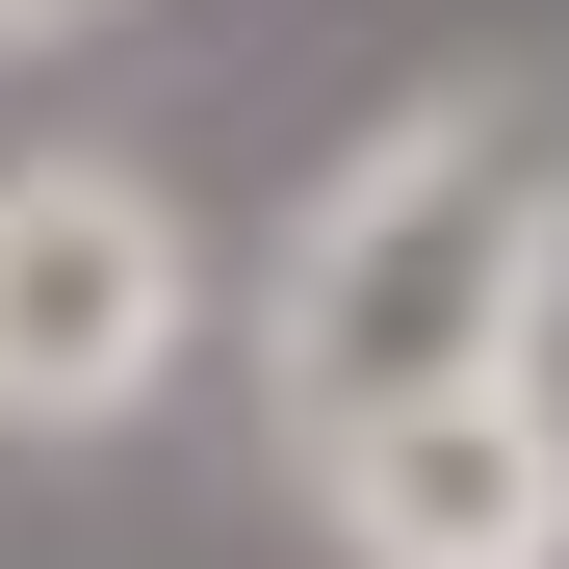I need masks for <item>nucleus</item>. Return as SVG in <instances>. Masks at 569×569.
Listing matches in <instances>:
<instances>
[{
  "instance_id": "f257e3e1",
  "label": "nucleus",
  "mask_w": 569,
  "mask_h": 569,
  "mask_svg": "<svg viewBox=\"0 0 569 569\" xmlns=\"http://www.w3.org/2000/svg\"><path fill=\"white\" fill-rule=\"evenodd\" d=\"M569 311V130L518 104H389L259 259V415L337 440L389 389H466V362H543Z\"/></svg>"
},
{
  "instance_id": "f03ea898",
  "label": "nucleus",
  "mask_w": 569,
  "mask_h": 569,
  "mask_svg": "<svg viewBox=\"0 0 569 569\" xmlns=\"http://www.w3.org/2000/svg\"><path fill=\"white\" fill-rule=\"evenodd\" d=\"M208 337V233L130 156H0V440H130Z\"/></svg>"
},
{
  "instance_id": "7ed1b4c3",
  "label": "nucleus",
  "mask_w": 569,
  "mask_h": 569,
  "mask_svg": "<svg viewBox=\"0 0 569 569\" xmlns=\"http://www.w3.org/2000/svg\"><path fill=\"white\" fill-rule=\"evenodd\" d=\"M337 569H569V389L543 362H466V389H389L311 440Z\"/></svg>"
},
{
  "instance_id": "20e7f679",
  "label": "nucleus",
  "mask_w": 569,
  "mask_h": 569,
  "mask_svg": "<svg viewBox=\"0 0 569 569\" xmlns=\"http://www.w3.org/2000/svg\"><path fill=\"white\" fill-rule=\"evenodd\" d=\"M78 27H104V0H0V52H78Z\"/></svg>"
}]
</instances>
